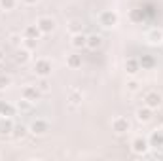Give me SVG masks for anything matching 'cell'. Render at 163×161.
<instances>
[{"label": "cell", "mask_w": 163, "mask_h": 161, "mask_svg": "<svg viewBox=\"0 0 163 161\" xmlns=\"http://www.w3.org/2000/svg\"><path fill=\"white\" fill-rule=\"evenodd\" d=\"M2 2V6H6V8H12L14 6V0H0Z\"/></svg>", "instance_id": "11"}, {"label": "cell", "mask_w": 163, "mask_h": 161, "mask_svg": "<svg viewBox=\"0 0 163 161\" xmlns=\"http://www.w3.org/2000/svg\"><path fill=\"white\" fill-rule=\"evenodd\" d=\"M127 127H129V123H127L125 120H118V121H116V131H118V133H122V131H125Z\"/></svg>", "instance_id": "4"}, {"label": "cell", "mask_w": 163, "mask_h": 161, "mask_svg": "<svg viewBox=\"0 0 163 161\" xmlns=\"http://www.w3.org/2000/svg\"><path fill=\"white\" fill-rule=\"evenodd\" d=\"M148 117H150V116H148V112H142V110L138 112V120H144V121H146Z\"/></svg>", "instance_id": "10"}, {"label": "cell", "mask_w": 163, "mask_h": 161, "mask_svg": "<svg viewBox=\"0 0 163 161\" xmlns=\"http://www.w3.org/2000/svg\"><path fill=\"white\" fill-rule=\"evenodd\" d=\"M146 101H148V106H159L161 104V97L156 95V93H152V95L146 97Z\"/></svg>", "instance_id": "1"}, {"label": "cell", "mask_w": 163, "mask_h": 161, "mask_svg": "<svg viewBox=\"0 0 163 161\" xmlns=\"http://www.w3.org/2000/svg\"><path fill=\"white\" fill-rule=\"evenodd\" d=\"M85 44V38L83 36H76L74 38V46H83Z\"/></svg>", "instance_id": "8"}, {"label": "cell", "mask_w": 163, "mask_h": 161, "mask_svg": "<svg viewBox=\"0 0 163 161\" xmlns=\"http://www.w3.org/2000/svg\"><path fill=\"white\" fill-rule=\"evenodd\" d=\"M8 85V78H0V89H4Z\"/></svg>", "instance_id": "12"}, {"label": "cell", "mask_w": 163, "mask_h": 161, "mask_svg": "<svg viewBox=\"0 0 163 161\" xmlns=\"http://www.w3.org/2000/svg\"><path fill=\"white\" fill-rule=\"evenodd\" d=\"M89 40H91V42H89V46H91V48H95V46H99V44H101V38H99V36H93V38H89Z\"/></svg>", "instance_id": "9"}, {"label": "cell", "mask_w": 163, "mask_h": 161, "mask_svg": "<svg viewBox=\"0 0 163 161\" xmlns=\"http://www.w3.org/2000/svg\"><path fill=\"white\" fill-rule=\"evenodd\" d=\"M32 129H34V133H44L46 125L42 123V121H38V123H34V125H32Z\"/></svg>", "instance_id": "6"}, {"label": "cell", "mask_w": 163, "mask_h": 161, "mask_svg": "<svg viewBox=\"0 0 163 161\" xmlns=\"http://www.w3.org/2000/svg\"><path fill=\"white\" fill-rule=\"evenodd\" d=\"M10 129H12V125H10V123H0V133H10Z\"/></svg>", "instance_id": "7"}, {"label": "cell", "mask_w": 163, "mask_h": 161, "mask_svg": "<svg viewBox=\"0 0 163 161\" xmlns=\"http://www.w3.org/2000/svg\"><path fill=\"white\" fill-rule=\"evenodd\" d=\"M38 72H40V74H48V72H49V64H48V63H40V64H38Z\"/></svg>", "instance_id": "5"}, {"label": "cell", "mask_w": 163, "mask_h": 161, "mask_svg": "<svg viewBox=\"0 0 163 161\" xmlns=\"http://www.w3.org/2000/svg\"><path fill=\"white\" fill-rule=\"evenodd\" d=\"M40 29L44 30V32L51 30V29H53V21H51V19H40Z\"/></svg>", "instance_id": "3"}, {"label": "cell", "mask_w": 163, "mask_h": 161, "mask_svg": "<svg viewBox=\"0 0 163 161\" xmlns=\"http://www.w3.org/2000/svg\"><path fill=\"white\" fill-rule=\"evenodd\" d=\"M27 2H36V0H27Z\"/></svg>", "instance_id": "13"}, {"label": "cell", "mask_w": 163, "mask_h": 161, "mask_svg": "<svg viewBox=\"0 0 163 161\" xmlns=\"http://www.w3.org/2000/svg\"><path fill=\"white\" fill-rule=\"evenodd\" d=\"M133 148H135V152H144V150H146V140L137 138V140L133 142Z\"/></svg>", "instance_id": "2"}]
</instances>
